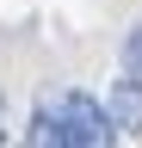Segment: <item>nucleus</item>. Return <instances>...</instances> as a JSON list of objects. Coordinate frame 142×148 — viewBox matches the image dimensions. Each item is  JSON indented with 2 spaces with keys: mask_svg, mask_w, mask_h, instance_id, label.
Here are the masks:
<instances>
[{
  "mask_svg": "<svg viewBox=\"0 0 142 148\" xmlns=\"http://www.w3.org/2000/svg\"><path fill=\"white\" fill-rule=\"evenodd\" d=\"M111 136H117L111 111L80 86H62L49 99H37L31 130H25V142H37V148H105Z\"/></svg>",
  "mask_w": 142,
  "mask_h": 148,
  "instance_id": "f257e3e1",
  "label": "nucleus"
},
{
  "mask_svg": "<svg viewBox=\"0 0 142 148\" xmlns=\"http://www.w3.org/2000/svg\"><path fill=\"white\" fill-rule=\"evenodd\" d=\"M105 111H111L117 136H142V74H123V80L105 92Z\"/></svg>",
  "mask_w": 142,
  "mask_h": 148,
  "instance_id": "f03ea898",
  "label": "nucleus"
},
{
  "mask_svg": "<svg viewBox=\"0 0 142 148\" xmlns=\"http://www.w3.org/2000/svg\"><path fill=\"white\" fill-rule=\"evenodd\" d=\"M123 68H130V74H142V25H130V31H123Z\"/></svg>",
  "mask_w": 142,
  "mask_h": 148,
  "instance_id": "7ed1b4c3",
  "label": "nucleus"
}]
</instances>
